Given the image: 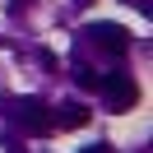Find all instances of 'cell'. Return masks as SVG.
<instances>
[{
	"label": "cell",
	"instance_id": "obj_3",
	"mask_svg": "<svg viewBox=\"0 0 153 153\" xmlns=\"http://www.w3.org/2000/svg\"><path fill=\"white\" fill-rule=\"evenodd\" d=\"M97 93L107 97L111 111H130V107L139 102V84H134L130 74H102V88H97Z\"/></svg>",
	"mask_w": 153,
	"mask_h": 153
},
{
	"label": "cell",
	"instance_id": "obj_4",
	"mask_svg": "<svg viewBox=\"0 0 153 153\" xmlns=\"http://www.w3.org/2000/svg\"><path fill=\"white\" fill-rule=\"evenodd\" d=\"M79 125H88V107L84 102H60L56 107V116H51V130H79Z\"/></svg>",
	"mask_w": 153,
	"mask_h": 153
},
{
	"label": "cell",
	"instance_id": "obj_7",
	"mask_svg": "<svg viewBox=\"0 0 153 153\" xmlns=\"http://www.w3.org/2000/svg\"><path fill=\"white\" fill-rule=\"evenodd\" d=\"M74 5H93V0H74Z\"/></svg>",
	"mask_w": 153,
	"mask_h": 153
},
{
	"label": "cell",
	"instance_id": "obj_5",
	"mask_svg": "<svg viewBox=\"0 0 153 153\" xmlns=\"http://www.w3.org/2000/svg\"><path fill=\"white\" fill-rule=\"evenodd\" d=\"M70 79H74L79 88H93V93L102 88V74H97V70H88V65H74V70H70Z\"/></svg>",
	"mask_w": 153,
	"mask_h": 153
},
{
	"label": "cell",
	"instance_id": "obj_1",
	"mask_svg": "<svg viewBox=\"0 0 153 153\" xmlns=\"http://www.w3.org/2000/svg\"><path fill=\"white\" fill-rule=\"evenodd\" d=\"M0 116L19 134H47L51 130V111L42 97H0Z\"/></svg>",
	"mask_w": 153,
	"mask_h": 153
},
{
	"label": "cell",
	"instance_id": "obj_2",
	"mask_svg": "<svg viewBox=\"0 0 153 153\" xmlns=\"http://www.w3.org/2000/svg\"><path fill=\"white\" fill-rule=\"evenodd\" d=\"M84 37L93 42L102 56H125V51H130V28H125V23H88Z\"/></svg>",
	"mask_w": 153,
	"mask_h": 153
},
{
	"label": "cell",
	"instance_id": "obj_6",
	"mask_svg": "<svg viewBox=\"0 0 153 153\" xmlns=\"http://www.w3.org/2000/svg\"><path fill=\"white\" fill-rule=\"evenodd\" d=\"M84 153H111V149H107V144H88Z\"/></svg>",
	"mask_w": 153,
	"mask_h": 153
}]
</instances>
